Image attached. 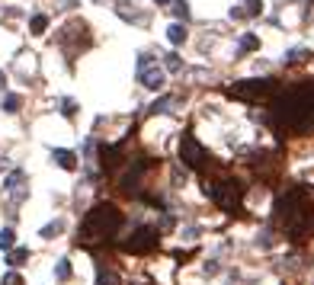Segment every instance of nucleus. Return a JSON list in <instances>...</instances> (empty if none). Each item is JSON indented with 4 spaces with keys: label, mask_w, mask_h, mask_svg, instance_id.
Listing matches in <instances>:
<instances>
[{
    "label": "nucleus",
    "mask_w": 314,
    "mask_h": 285,
    "mask_svg": "<svg viewBox=\"0 0 314 285\" xmlns=\"http://www.w3.org/2000/svg\"><path fill=\"white\" fill-rule=\"evenodd\" d=\"M122 228V212L115 205H97L87 212L84 225H80V243H97L115 237Z\"/></svg>",
    "instance_id": "f257e3e1"
},
{
    "label": "nucleus",
    "mask_w": 314,
    "mask_h": 285,
    "mask_svg": "<svg viewBox=\"0 0 314 285\" xmlns=\"http://www.w3.org/2000/svg\"><path fill=\"white\" fill-rule=\"evenodd\" d=\"M276 112L282 115L289 125L295 128H305L314 122V87L305 84V87H295V90H289L282 99L276 103Z\"/></svg>",
    "instance_id": "f03ea898"
},
{
    "label": "nucleus",
    "mask_w": 314,
    "mask_h": 285,
    "mask_svg": "<svg viewBox=\"0 0 314 285\" xmlns=\"http://www.w3.org/2000/svg\"><path fill=\"white\" fill-rule=\"evenodd\" d=\"M206 195H211L221 208H237V202L244 195V186L237 180H224V183H215V186H206Z\"/></svg>",
    "instance_id": "7ed1b4c3"
},
{
    "label": "nucleus",
    "mask_w": 314,
    "mask_h": 285,
    "mask_svg": "<svg viewBox=\"0 0 314 285\" xmlns=\"http://www.w3.org/2000/svg\"><path fill=\"white\" fill-rule=\"evenodd\" d=\"M272 90H276V80H241V84L228 87L231 96H241V99H260Z\"/></svg>",
    "instance_id": "20e7f679"
},
{
    "label": "nucleus",
    "mask_w": 314,
    "mask_h": 285,
    "mask_svg": "<svg viewBox=\"0 0 314 285\" xmlns=\"http://www.w3.org/2000/svg\"><path fill=\"white\" fill-rule=\"evenodd\" d=\"M180 160L186 167H202V164H206V147H202L189 132L180 138Z\"/></svg>",
    "instance_id": "39448f33"
},
{
    "label": "nucleus",
    "mask_w": 314,
    "mask_h": 285,
    "mask_svg": "<svg viewBox=\"0 0 314 285\" xmlns=\"http://www.w3.org/2000/svg\"><path fill=\"white\" fill-rule=\"evenodd\" d=\"M154 247H157V231L154 228H138L135 237L125 243V250H132V253H145V250H154Z\"/></svg>",
    "instance_id": "423d86ee"
},
{
    "label": "nucleus",
    "mask_w": 314,
    "mask_h": 285,
    "mask_svg": "<svg viewBox=\"0 0 314 285\" xmlns=\"http://www.w3.org/2000/svg\"><path fill=\"white\" fill-rule=\"evenodd\" d=\"M138 80L148 87V90H160V87H163V71L148 64V67H141V71H138Z\"/></svg>",
    "instance_id": "0eeeda50"
},
{
    "label": "nucleus",
    "mask_w": 314,
    "mask_h": 285,
    "mask_svg": "<svg viewBox=\"0 0 314 285\" xmlns=\"http://www.w3.org/2000/svg\"><path fill=\"white\" fill-rule=\"evenodd\" d=\"M52 160L61 167V170H74V167H77V157H74L71 151H64V147H54V151H52Z\"/></svg>",
    "instance_id": "6e6552de"
},
{
    "label": "nucleus",
    "mask_w": 314,
    "mask_h": 285,
    "mask_svg": "<svg viewBox=\"0 0 314 285\" xmlns=\"http://www.w3.org/2000/svg\"><path fill=\"white\" fill-rule=\"evenodd\" d=\"M167 39H170V42H173V45L186 42V26H183V23H173V26H170V29H167Z\"/></svg>",
    "instance_id": "1a4fd4ad"
},
{
    "label": "nucleus",
    "mask_w": 314,
    "mask_h": 285,
    "mask_svg": "<svg viewBox=\"0 0 314 285\" xmlns=\"http://www.w3.org/2000/svg\"><path fill=\"white\" fill-rule=\"evenodd\" d=\"M29 29H32V36H42V32L49 29V16H45V13H36L32 23H29Z\"/></svg>",
    "instance_id": "9d476101"
},
{
    "label": "nucleus",
    "mask_w": 314,
    "mask_h": 285,
    "mask_svg": "<svg viewBox=\"0 0 314 285\" xmlns=\"http://www.w3.org/2000/svg\"><path fill=\"white\" fill-rule=\"evenodd\" d=\"M26 260H29V250H26V247H19V250H10V256H6V263H10V266H23Z\"/></svg>",
    "instance_id": "9b49d317"
},
{
    "label": "nucleus",
    "mask_w": 314,
    "mask_h": 285,
    "mask_svg": "<svg viewBox=\"0 0 314 285\" xmlns=\"http://www.w3.org/2000/svg\"><path fill=\"white\" fill-rule=\"evenodd\" d=\"M13 243H16V234H13V228H3V231H0V250H6V253H10Z\"/></svg>",
    "instance_id": "f8f14e48"
},
{
    "label": "nucleus",
    "mask_w": 314,
    "mask_h": 285,
    "mask_svg": "<svg viewBox=\"0 0 314 285\" xmlns=\"http://www.w3.org/2000/svg\"><path fill=\"white\" fill-rule=\"evenodd\" d=\"M23 180H26V173H23V170H13L10 176H6L3 189H10V192H16V186H19V183H23Z\"/></svg>",
    "instance_id": "ddd939ff"
},
{
    "label": "nucleus",
    "mask_w": 314,
    "mask_h": 285,
    "mask_svg": "<svg viewBox=\"0 0 314 285\" xmlns=\"http://www.w3.org/2000/svg\"><path fill=\"white\" fill-rule=\"evenodd\" d=\"M61 231H64V221H52V225H45V228H42V237H45V240H52V237H54V234H61Z\"/></svg>",
    "instance_id": "4468645a"
},
{
    "label": "nucleus",
    "mask_w": 314,
    "mask_h": 285,
    "mask_svg": "<svg viewBox=\"0 0 314 285\" xmlns=\"http://www.w3.org/2000/svg\"><path fill=\"white\" fill-rule=\"evenodd\" d=\"M97 285H119V279H115V273H112V269H100Z\"/></svg>",
    "instance_id": "2eb2a0df"
},
{
    "label": "nucleus",
    "mask_w": 314,
    "mask_h": 285,
    "mask_svg": "<svg viewBox=\"0 0 314 285\" xmlns=\"http://www.w3.org/2000/svg\"><path fill=\"white\" fill-rule=\"evenodd\" d=\"M19 103H23V99H19L16 93H10V96L3 99V112H16V109H19Z\"/></svg>",
    "instance_id": "dca6fc26"
},
{
    "label": "nucleus",
    "mask_w": 314,
    "mask_h": 285,
    "mask_svg": "<svg viewBox=\"0 0 314 285\" xmlns=\"http://www.w3.org/2000/svg\"><path fill=\"white\" fill-rule=\"evenodd\" d=\"M241 48H244V51L260 48V39H257V36H244V39H241Z\"/></svg>",
    "instance_id": "f3484780"
},
{
    "label": "nucleus",
    "mask_w": 314,
    "mask_h": 285,
    "mask_svg": "<svg viewBox=\"0 0 314 285\" xmlns=\"http://www.w3.org/2000/svg\"><path fill=\"white\" fill-rule=\"evenodd\" d=\"M54 276H58V279H67V276H71V263H67V260H58V266H54Z\"/></svg>",
    "instance_id": "a211bd4d"
},
{
    "label": "nucleus",
    "mask_w": 314,
    "mask_h": 285,
    "mask_svg": "<svg viewBox=\"0 0 314 285\" xmlns=\"http://www.w3.org/2000/svg\"><path fill=\"white\" fill-rule=\"evenodd\" d=\"M3 285H23V276H19V273H6L3 276Z\"/></svg>",
    "instance_id": "6ab92c4d"
},
{
    "label": "nucleus",
    "mask_w": 314,
    "mask_h": 285,
    "mask_svg": "<svg viewBox=\"0 0 314 285\" xmlns=\"http://www.w3.org/2000/svg\"><path fill=\"white\" fill-rule=\"evenodd\" d=\"M176 13H180L183 19H189V6H186V0H176Z\"/></svg>",
    "instance_id": "aec40b11"
},
{
    "label": "nucleus",
    "mask_w": 314,
    "mask_h": 285,
    "mask_svg": "<svg viewBox=\"0 0 314 285\" xmlns=\"http://www.w3.org/2000/svg\"><path fill=\"white\" fill-rule=\"evenodd\" d=\"M260 0H250V3H247V16H257V13H260Z\"/></svg>",
    "instance_id": "412c9836"
},
{
    "label": "nucleus",
    "mask_w": 314,
    "mask_h": 285,
    "mask_svg": "<svg viewBox=\"0 0 314 285\" xmlns=\"http://www.w3.org/2000/svg\"><path fill=\"white\" fill-rule=\"evenodd\" d=\"M167 67H170V71H180V58H176V55H167Z\"/></svg>",
    "instance_id": "4be33fe9"
},
{
    "label": "nucleus",
    "mask_w": 314,
    "mask_h": 285,
    "mask_svg": "<svg viewBox=\"0 0 314 285\" xmlns=\"http://www.w3.org/2000/svg\"><path fill=\"white\" fill-rule=\"evenodd\" d=\"M61 106H64V109H61L64 115H74V112H77V109H74V103H71V99H64V103H61Z\"/></svg>",
    "instance_id": "5701e85b"
},
{
    "label": "nucleus",
    "mask_w": 314,
    "mask_h": 285,
    "mask_svg": "<svg viewBox=\"0 0 314 285\" xmlns=\"http://www.w3.org/2000/svg\"><path fill=\"white\" fill-rule=\"evenodd\" d=\"M3 84H6V77H3V71H0V90H3Z\"/></svg>",
    "instance_id": "b1692460"
},
{
    "label": "nucleus",
    "mask_w": 314,
    "mask_h": 285,
    "mask_svg": "<svg viewBox=\"0 0 314 285\" xmlns=\"http://www.w3.org/2000/svg\"><path fill=\"white\" fill-rule=\"evenodd\" d=\"M154 3H157V6H163V3H170V0H154Z\"/></svg>",
    "instance_id": "393cba45"
}]
</instances>
